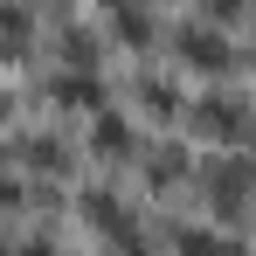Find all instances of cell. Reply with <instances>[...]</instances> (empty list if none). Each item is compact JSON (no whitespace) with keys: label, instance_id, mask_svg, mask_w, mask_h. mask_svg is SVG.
Segmentation results:
<instances>
[{"label":"cell","instance_id":"cell-1","mask_svg":"<svg viewBox=\"0 0 256 256\" xmlns=\"http://www.w3.org/2000/svg\"><path fill=\"white\" fill-rule=\"evenodd\" d=\"M187 62H208V70H222V62H228L222 35H201V28H187Z\"/></svg>","mask_w":256,"mask_h":256},{"label":"cell","instance_id":"cell-2","mask_svg":"<svg viewBox=\"0 0 256 256\" xmlns=\"http://www.w3.org/2000/svg\"><path fill=\"white\" fill-rule=\"evenodd\" d=\"M187 256H242V250H228L222 236H187Z\"/></svg>","mask_w":256,"mask_h":256}]
</instances>
